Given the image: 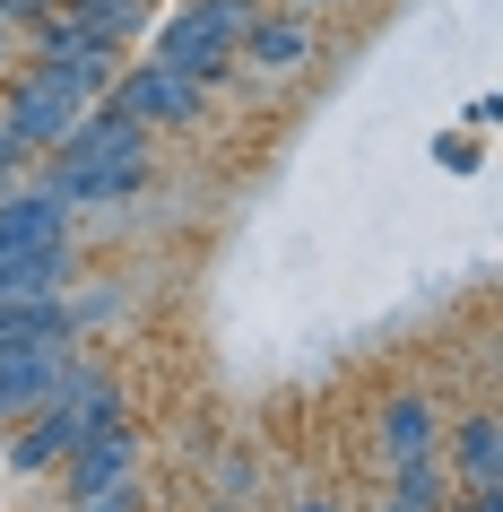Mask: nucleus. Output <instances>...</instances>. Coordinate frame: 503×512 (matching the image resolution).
I'll return each mask as SVG.
<instances>
[{
    "label": "nucleus",
    "mask_w": 503,
    "mask_h": 512,
    "mask_svg": "<svg viewBox=\"0 0 503 512\" xmlns=\"http://www.w3.org/2000/svg\"><path fill=\"white\" fill-rule=\"evenodd\" d=\"M148 165H157V131L131 122L113 96H96V105L44 148V191H53L61 209H105V200H122V191L148 183Z\"/></svg>",
    "instance_id": "obj_1"
},
{
    "label": "nucleus",
    "mask_w": 503,
    "mask_h": 512,
    "mask_svg": "<svg viewBox=\"0 0 503 512\" xmlns=\"http://www.w3.org/2000/svg\"><path fill=\"white\" fill-rule=\"evenodd\" d=\"M122 417V382L105 374V365H87L79 348H70V365H61V382L44 391V400L18 417V443H9V469L18 478H44V469H61V452L79 443V434H96V426H113Z\"/></svg>",
    "instance_id": "obj_2"
},
{
    "label": "nucleus",
    "mask_w": 503,
    "mask_h": 512,
    "mask_svg": "<svg viewBox=\"0 0 503 512\" xmlns=\"http://www.w3.org/2000/svg\"><path fill=\"white\" fill-rule=\"evenodd\" d=\"M252 18H261V0H183L157 27L148 61H165L174 79H191L200 96H217V87H235V44H243Z\"/></svg>",
    "instance_id": "obj_3"
},
{
    "label": "nucleus",
    "mask_w": 503,
    "mask_h": 512,
    "mask_svg": "<svg viewBox=\"0 0 503 512\" xmlns=\"http://www.w3.org/2000/svg\"><path fill=\"white\" fill-rule=\"evenodd\" d=\"M79 113H87V96H79V87H61L53 70H27V79L9 87V105H0V131L18 139L27 157H44V148H53V139L70 131Z\"/></svg>",
    "instance_id": "obj_4"
},
{
    "label": "nucleus",
    "mask_w": 503,
    "mask_h": 512,
    "mask_svg": "<svg viewBox=\"0 0 503 512\" xmlns=\"http://www.w3.org/2000/svg\"><path fill=\"white\" fill-rule=\"evenodd\" d=\"M105 96L131 113V122H148V131H191V122H200V105H209V96H200L191 79H174L165 61H139V70H122Z\"/></svg>",
    "instance_id": "obj_5"
},
{
    "label": "nucleus",
    "mask_w": 503,
    "mask_h": 512,
    "mask_svg": "<svg viewBox=\"0 0 503 512\" xmlns=\"http://www.w3.org/2000/svg\"><path fill=\"white\" fill-rule=\"evenodd\" d=\"M131 469H139V434H131V417H113V426L79 434V443L61 452L70 504H79V495H113V486H131Z\"/></svg>",
    "instance_id": "obj_6"
},
{
    "label": "nucleus",
    "mask_w": 503,
    "mask_h": 512,
    "mask_svg": "<svg viewBox=\"0 0 503 512\" xmlns=\"http://www.w3.org/2000/svg\"><path fill=\"white\" fill-rule=\"evenodd\" d=\"M235 61H252L261 79H287V70H304V61H313V18H304V9H261V18L243 27Z\"/></svg>",
    "instance_id": "obj_7"
},
{
    "label": "nucleus",
    "mask_w": 503,
    "mask_h": 512,
    "mask_svg": "<svg viewBox=\"0 0 503 512\" xmlns=\"http://www.w3.org/2000/svg\"><path fill=\"white\" fill-rule=\"evenodd\" d=\"M61 365H70V348L61 339H27V348H0V426H18L44 391L61 382Z\"/></svg>",
    "instance_id": "obj_8"
},
{
    "label": "nucleus",
    "mask_w": 503,
    "mask_h": 512,
    "mask_svg": "<svg viewBox=\"0 0 503 512\" xmlns=\"http://www.w3.org/2000/svg\"><path fill=\"white\" fill-rule=\"evenodd\" d=\"M373 452H382V460L443 452V400H425V391H391L382 417H373Z\"/></svg>",
    "instance_id": "obj_9"
},
{
    "label": "nucleus",
    "mask_w": 503,
    "mask_h": 512,
    "mask_svg": "<svg viewBox=\"0 0 503 512\" xmlns=\"http://www.w3.org/2000/svg\"><path fill=\"white\" fill-rule=\"evenodd\" d=\"M70 217H79V209H61L44 183H9V191H0V252L61 243V235H70Z\"/></svg>",
    "instance_id": "obj_10"
},
{
    "label": "nucleus",
    "mask_w": 503,
    "mask_h": 512,
    "mask_svg": "<svg viewBox=\"0 0 503 512\" xmlns=\"http://www.w3.org/2000/svg\"><path fill=\"white\" fill-rule=\"evenodd\" d=\"M70 270H79L70 235L35 243V252H0V304H53L61 287H70Z\"/></svg>",
    "instance_id": "obj_11"
},
{
    "label": "nucleus",
    "mask_w": 503,
    "mask_h": 512,
    "mask_svg": "<svg viewBox=\"0 0 503 512\" xmlns=\"http://www.w3.org/2000/svg\"><path fill=\"white\" fill-rule=\"evenodd\" d=\"M443 469L460 486H503V417H495V408H477V417L443 426Z\"/></svg>",
    "instance_id": "obj_12"
},
{
    "label": "nucleus",
    "mask_w": 503,
    "mask_h": 512,
    "mask_svg": "<svg viewBox=\"0 0 503 512\" xmlns=\"http://www.w3.org/2000/svg\"><path fill=\"white\" fill-rule=\"evenodd\" d=\"M61 9H70V18H79L87 35L122 44V35H139V27H148V9H157V0H61Z\"/></svg>",
    "instance_id": "obj_13"
},
{
    "label": "nucleus",
    "mask_w": 503,
    "mask_h": 512,
    "mask_svg": "<svg viewBox=\"0 0 503 512\" xmlns=\"http://www.w3.org/2000/svg\"><path fill=\"white\" fill-rule=\"evenodd\" d=\"M61 322H70V339L122 322V287H61Z\"/></svg>",
    "instance_id": "obj_14"
},
{
    "label": "nucleus",
    "mask_w": 503,
    "mask_h": 512,
    "mask_svg": "<svg viewBox=\"0 0 503 512\" xmlns=\"http://www.w3.org/2000/svg\"><path fill=\"white\" fill-rule=\"evenodd\" d=\"M391 495H417V504H443V495H451V469H443V452L391 460Z\"/></svg>",
    "instance_id": "obj_15"
},
{
    "label": "nucleus",
    "mask_w": 503,
    "mask_h": 512,
    "mask_svg": "<svg viewBox=\"0 0 503 512\" xmlns=\"http://www.w3.org/2000/svg\"><path fill=\"white\" fill-rule=\"evenodd\" d=\"M434 157H443L451 174H477V139H469V131H451V139H434Z\"/></svg>",
    "instance_id": "obj_16"
},
{
    "label": "nucleus",
    "mask_w": 503,
    "mask_h": 512,
    "mask_svg": "<svg viewBox=\"0 0 503 512\" xmlns=\"http://www.w3.org/2000/svg\"><path fill=\"white\" fill-rule=\"evenodd\" d=\"M9 183H27V148L0 131V191H9Z\"/></svg>",
    "instance_id": "obj_17"
},
{
    "label": "nucleus",
    "mask_w": 503,
    "mask_h": 512,
    "mask_svg": "<svg viewBox=\"0 0 503 512\" xmlns=\"http://www.w3.org/2000/svg\"><path fill=\"white\" fill-rule=\"evenodd\" d=\"M79 512H139L131 486H113V495H79Z\"/></svg>",
    "instance_id": "obj_18"
},
{
    "label": "nucleus",
    "mask_w": 503,
    "mask_h": 512,
    "mask_svg": "<svg viewBox=\"0 0 503 512\" xmlns=\"http://www.w3.org/2000/svg\"><path fill=\"white\" fill-rule=\"evenodd\" d=\"M382 512H443V504H417V495H391Z\"/></svg>",
    "instance_id": "obj_19"
},
{
    "label": "nucleus",
    "mask_w": 503,
    "mask_h": 512,
    "mask_svg": "<svg viewBox=\"0 0 503 512\" xmlns=\"http://www.w3.org/2000/svg\"><path fill=\"white\" fill-rule=\"evenodd\" d=\"M295 512H339V504H330V495H304V504H295Z\"/></svg>",
    "instance_id": "obj_20"
},
{
    "label": "nucleus",
    "mask_w": 503,
    "mask_h": 512,
    "mask_svg": "<svg viewBox=\"0 0 503 512\" xmlns=\"http://www.w3.org/2000/svg\"><path fill=\"white\" fill-rule=\"evenodd\" d=\"M287 9H330V0H287Z\"/></svg>",
    "instance_id": "obj_21"
},
{
    "label": "nucleus",
    "mask_w": 503,
    "mask_h": 512,
    "mask_svg": "<svg viewBox=\"0 0 503 512\" xmlns=\"http://www.w3.org/2000/svg\"><path fill=\"white\" fill-rule=\"evenodd\" d=\"M0 53H9V27H0Z\"/></svg>",
    "instance_id": "obj_22"
}]
</instances>
